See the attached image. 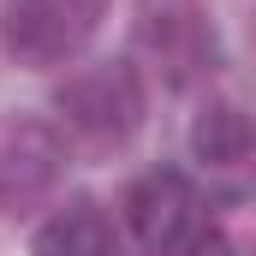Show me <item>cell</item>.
<instances>
[{"label": "cell", "instance_id": "obj_4", "mask_svg": "<svg viewBox=\"0 0 256 256\" xmlns=\"http://www.w3.org/2000/svg\"><path fill=\"white\" fill-rule=\"evenodd\" d=\"M191 161L208 196H220V202L256 196V114L232 108V102L202 108L191 126Z\"/></svg>", "mask_w": 256, "mask_h": 256}, {"label": "cell", "instance_id": "obj_6", "mask_svg": "<svg viewBox=\"0 0 256 256\" xmlns=\"http://www.w3.org/2000/svg\"><path fill=\"white\" fill-rule=\"evenodd\" d=\"M54 173H60V143H54L48 131L24 126L6 149H0V208L18 214L24 202H36V196L54 185Z\"/></svg>", "mask_w": 256, "mask_h": 256}, {"label": "cell", "instance_id": "obj_5", "mask_svg": "<svg viewBox=\"0 0 256 256\" xmlns=\"http://www.w3.org/2000/svg\"><path fill=\"white\" fill-rule=\"evenodd\" d=\"M137 54H149L167 84H191V78H202L214 66V30L191 0H143Z\"/></svg>", "mask_w": 256, "mask_h": 256}, {"label": "cell", "instance_id": "obj_7", "mask_svg": "<svg viewBox=\"0 0 256 256\" xmlns=\"http://www.w3.org/2000/svg\"><path fill=\"white\" fill-rule=\"evenodd\" d=\"M36 256H120V238L96 202H66L36 232Z\"/></svg>", "mask_w": 256, "mask_h": 256}, {"label": "cell", "instance_id": "obj_1", "mask_svg": "<svg viewBox=\"0 0 256 256\" xmlns=\"http://www.w3.org/2000/svg\"><path fill=\"white\" fill-rule=\"evenodd\" d=\"M126 220L143 256H214L220 250L202 191L185 173H167V167L143 173L126 191Z\"/></svg>", "mask_w": 256, "mask_h": 256}, {"label": "cell", "instance_id": "obj_2", "mask_svg": "<svg viewBox=\"0 0 256 256\" xmlns=\"http://www.w3.org/2000/svg\"><path fill=\"white\" fill-rule=\"evenodd\" d=\"M54 108H60L66 143L102 155V149H120L131 131H137V120H143V90H137V72L131 66L102 60V66L72 72L60 84V96H54Z\"/></svg>", "mask_w": 256, "mask_h": 256}, {"label": "cell", "instance_id": "obj_3", "mask_svg": "<svg viewBox=\"0 0 256 256\" xmlns=\"http://www.w3.org/2000/svg\"><path fill=\"white\" fill-rule=\"evenodd\" d=\"M108 18V0H0V42L24 66L72 60Z\"/></svg>", "mask_w": 256, "mask_h": 256}]
</instances>
